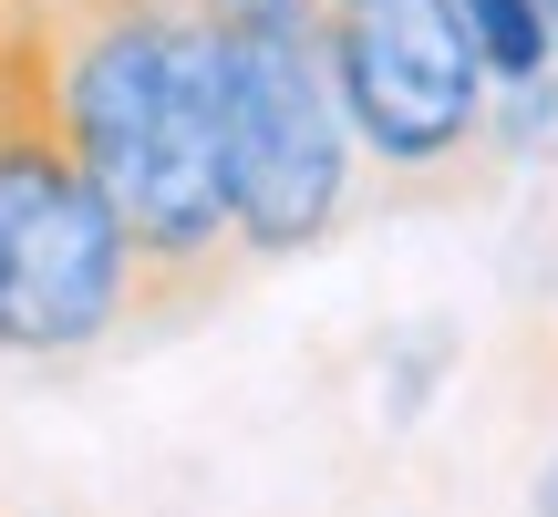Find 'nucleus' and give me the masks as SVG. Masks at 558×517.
<instances>
[{"instance_id": "7", "label": "nucleus", "mask_w": 558, "mask_h": 517, "mask_svg": "<svg viewBox=\"0 0 558 517\" xmlns=\"http://www.w3.org/2000/svg\"><path fill=\"white\" fill-rule=\"evenodd\" d=\"M538 11H548V32H558V0H538Z\"/></svg>"}, {"instance_id": "5", "label": "nucleus", "mask_w": 558, "mask_h": 517, "mask_svg": "<svg viewBox=\"0 0 558 517\" xmlns=\"http://www.w3.org/2000/svg\"><path fill=\"white\" fill-rule=\"evenodd\" d=\"M538 517H558V466H548V486H538Z\"/></svg>"}, {"instance_id": "4", "label": "nucleus", "mask_w": 558, "mask_h": 517, "mask_svg": "<svg viewBox=\"0 0 558 517\" xmlns=\"http://www.w3.org/2000/svg\"><path fill=\"white\" fill-rule=\"evenodd\" d=\"M456 21H465V41H476V62L507 73V83H538V62H548V41H558L538 0H456Z\"/></svg>"}, {"instance_id": "6", "label": "nucleus", "mask_w": 558, "mask_h": 517, "mask_svg": "<svg viewBox=\"0 0 558 517\" xmlns=\"http://www.w3.org/2000/svg\"><path fill=\"white\" fill-rule=\"evenodd\" d=\"M0 52H11V11H0Z\"/></svg>"}, {"instance_id": "8", "label": "nucleus", "mask_w": 558, "mask_h": 517, "mask_svg": "<svg viewBox=\"0 0 558 517\" xmlns=\"http://www.w3.org/2000/svg\"><path fill=\"white\" fill-rule=\"evenodd\" d=\"M0 11H11V0H0Z\"/></svg>"}, {"instance_id": "2", "label": "nucleus", "mask_w": 558, "mask_h": 517, "mask_svg": "<svg viewBox=\"0 0 558 517\" xmlns=\"http://www.w3.org/2000/svg\"><path fill=\"white\" fill-rule=\"evenodd\" d=\"M218 11L228 218L248 258H300L352 207V124L320 52V0H207Z\"/></svg>"}, {"instance_id": "3", "label": "nucleus", "mask_w": 558, "mask_h": 517, "mask_svg": "<svg viewBox=\"0 0 558 517\" xmlns=\"http://www.w3.org/2000/svg\"><path fill=\"white\" fill-rule=\"evenodd\" d=\"M320 52L352 124V156L383 177H456L486 135V62L456 0H320Z\"/></svg>"}, {"instance_id": "1", "label": "nucleus", "mask_w": 558, "mask_h": 517, "mask_svg": "<svg viewBox=\"0 0 558 517\" xmlns=\"http://www.w3.org/2000/svg\"><path fill=\"white\" fill-rule=\"evenodd\" d=\"M135 321V258L62 124L52 83V21L41 0H11L0 52V352H94Z\"/></svg>"}]
</instances>
